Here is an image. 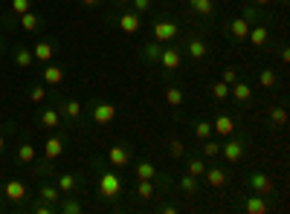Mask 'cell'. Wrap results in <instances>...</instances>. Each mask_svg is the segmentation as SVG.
<instances>
[{
  "label": "cell",
  "mask_w": 290,
  "mask_h": 214,
  "mask_svg": "<svg viewBox=\"0 0 290 214\" xmlns=\"http://www.w3.org/2000/svg\"><path fill=\"white\" fill-rule=\"evenodd\" d=\"M12 9L18 12V15H23V12L32 9V3H29V0H12Z\"/></svg>",
  "instance_id": "obj_40"
},
{
  "label": "cell",
  "mask_w": 290,
  "mask_h": 214,
  "mask_svg": "<svg viewBox=\"0 0 290 214\" xmlns=\"http://www.w3.org/2000/svg\"><path fill=\"white\" fill-rule=\"evenodd\" d=\"M221 81H227L229 87H232V84L238 81V72L232 70V67H227V70H224V75H221Z\"/></svg>",
  "instance_id": "obj_43"
},
{
  "label": "cell",
  "mask_w": 290,
  "mask_h": 214,
  "mask_svg": "<svg viewBox=\"0 0 290 214\" xmlns=\"http://www.w3.org/2000/svg\"><path fill=\"white\" fill-rule=\"evenodd\" d=\"M276 81H279V75H276L273 70H261V72H258V84H261V87L270 90V87H276Z\"/></svg>",
  "instance_id": "obj_32"
},
{
  "label": "cell",
  "mask_w": 290,
  "mask_h": 214,
  "mask_svg": "<svg viewBox=\"0 0 290 214\" xmlns=\"http://www.w3.org/2000/svg\"><path fill=\"white\" fill-rule=\"evenodd\" d=\"M218 153H221V145L212 139H203V156H218Z\"/></svg>",
  "instance_id": "obj_37"
},
{
  "label": "cell",
  "mask_w": 290,
  "mask_h": 214,
  "mask_svg": "<svg viewBox=\"0 0 290 214\" xmlns=\"http://www.w3.org/2000/svg\"><path fill=\"white\" fill-rule=\"evenodd\" d=\"M203 171H206L203 156H195V159H189V165H186V174H191V177H203Z\"/></svg>",
  "instance_id": "obj_30"
},
{
  "label": "cell",
  "mask_w": 290,
  "mask_h": 214,
  "mask_svg": "<svg viewBox=\"0 0 290 214\" xmlns=\"http://www.w3.org/2000/svg\"><path fill=\"white\" fill-rule=\"evenodd\" d=\"M35 211H38V214H50V211H53V203H46V200H44V203L35 205Z\"/></svg>",
  "instance_id": "obj_45"
},
{
  "label": "cell",
  "mask_w": 290,
  "mask_h": 214,
  "mask_svg": "<svg viewBox=\"0 0 290 214\" xmlns=\"http://www.w3.org/2000/svg\"><path fill=\"white\" fill-rule=\"evenodd\" d=\"M61 153H64V139L61 136H50L44 142V156L46 159H58Z\"/></svg>",
  "instance_id": "obj_14"
},
{
  "label": "cell",
  "mask_w": 290,
  "mask_h": 214,
  "mask_svg": "<svg viewBox=\"0 0 290 214\" xmlns=\"http://www.w3.org/2000/svg\"><path fill=\"white\" fill-rule=\"evenodd\" d=\"M212 98H215V101H227L229 98V84L227 81H215V84H212Z\"/></svg>",
  "instance_id": "obj_28"
},
{
  "label": "cell",
  "mask_w": 290,
  "mask_h": 214,
  "mask_svg": "<svg viewBox=\"0 0 290 214\" xmlns=\"http://www.w3.org/2000/svg\"><path fill=\"white\" fill-rule=\"evenodd\" d=\"M20 26H23V32H35V29L41 26V18L29 9V12H23V15H20Z\"/></svg>",
  "instance_id": "obj_22"
},
{
  "label": "cell",
  "mask_w": 290,
  "mask_h": 214,
  "mask_svg": "<svg viewBox=\"0 0 290 214\" xmlns=\"http://www.w3.org/2000/svg\"><path fill=\"white\" fill-rule=\"evenodd\" d=\"M229 98H235L238 104H247V101L253 98V87H250L247 81H235V84L229 87Z\"/></svg>",
  "instance_id": "obj_9"
},
{
  "label": "cell",
  "mask_w": 290,
  "mask_h": 214,
  "mask_svg": "<svg viewBox=\"0 0 290 214\" xmlns=\"http://www.w3.org/2000/svg\"><path fill=\"white\" fill-rule=\"evenodd\" d=\"M189 6L198 12V15H206V18L215 12V3H212V0H189Z\"/></svg>",
  "instance_id": "obj_27"
},
{
  "label": "cell",
  "mask_w": 290,
  "mask_h": 214,
  "mask_svg": "<svg viewBox=\"0 0 290 214\" xmlns=\"http://www.w3.org/2000/svg\"><path fill=\"white\" fill-rule=\"evenodd\" d=\"M32 61H35V58H32V49H23V46H18V49H15V64H18L20 70H27Z\"/></svg>",
  "instance_id": "obj_25"
},
{
  "label": "cell",
  "mask_w": 290,
  "mask_h": 214,
  "mask_svg": "<svg viewBox=\"0 0 290 214\" xmlns=\"http://www.w3.org/2000/svg\"><path fill=\"white\" fill-rule=\"evenodd\" d=\"M270 125L273 127L287 125V110H284V107H270Z\"/></svg>",
  "instance_id": "obj_24"
},
{
  "label": "cell",
  "mask_w": 290,
  "mask_h": 214,
  "mask_svg": "<svg viewBox=\"0 0 290 214\" xmlns=\"http://www.w3.org/2000/svg\"><path fill=\"white\" fill-rule=\"evenodd\" d=\"M84 6H96V3H99V0H82Z\"/></svg>",
  "instance_id": "obj_48"
},
{
  "label": "cell",
  "mask_w": 290,
  "mask_h": 214,
  "mask_svg": "<svg viewBox=\"0 0 290 214\" xmlns=\"http://www.w3.org/2000/svg\"><path fill=\"white\" fill-rule=\"evenodd\" d=\"M38 122H41V127H58L61 125V110H41Z\"/></svg>",
  "instance_id": "obj_20"
},
{
  "label": "cell",
  "mask_w": 290,
  "mask_h": 214,
  "mask_svg": "<svg viewBox=\"0 0 290 214\" xmlns=\"http://www.w3.org/2000/svg\"><path fill=\"white\" fill-rule=\"evenodd\" d=\"M250 26H253V23H250V20L244 18V15H241V18H235V20H229V35L235 38V41H244L247 38V32H250Z\"/></svg>",
  "instance_id": "obj_12"
},
{
  "label": "cell",
  "mask_w": 290,
  "mask_h": 214,
  "mask_svg": "<svg viewBox=\"0 0 290 214\" xmlns=\"http://www.w3.org/2000/svg\"><path fill=\"white\" fill-rule=\"evenodd\" d=\"M134 177L136 179H157V168L148 159H142V162H136L134 165Z\"/></svg>",
  "instance_id": "obj_19"
},
{
  "label": "cell",
  "mask_w": 290,
  "mask_h": 214,
  "mask_svg": "<svg viewBox=\"0 0 290 214\" xmlns=\"http://www.w3.org/2000/svg\"><path fill=\"white\" fill-rule=\"evenodd\" d=\"M29 98H32V101H44V98H46V90L41 87V84H38V87L29 90Z\"/></svg>",
  "instance_id": "obj_42"
},
{
  "label": "cell",
  "mask_w": 290,
  "mask_h": 214,
  "mask_svg": "<svg viewBox=\"0 0 290 214\" xmlns=\"http://www.w3.org/2000/svg\"><path fill=\"white\" fill-rule=\"evenodd\" d=\"M218 156H224L227 162H238L244 156V142L241 139H227V145H221V153Z\"/></svg>",
  "instance_id": "obj_5"
},
{
  "label": "cell",
  "mask_w": 290,
  "mask_h": 214,
  "mask_svg": "<svg viewBox=\"0 0 290 214\" xmlns=\"http://www.w3.org/2000/svg\"><path fill=\"white\" fill-rule=\"evenodd\" d=\"M250 188H253V194H261V197H273V179L267 174H253L250 177Z\"/></svg>",
  "instance_id": "obj_4"
},
{
  "label": "cell",
  "mask_w": 290,
  "mask_h": 214,
  "mask_svg": "<svg viewBox=\"0 0 290 214\" xmlns=\"http://www.w3.org/2000/svg\"><path fill=\"white\" fill-rule=\"evenodd\" d=\"M195 136H198L200 142L209 139V136H212V122H198V125H195Z\"/></svg>",
  "instance_id": "obj_36"
},
{
  "label": "cell",
  "mask_w": 290,
  "mask_h": 214,
  "mask_svg": "<svg viewBox=\"0 0 290 214\" xmlns=\"http://www.w3.org/2000/svg\"><path fill=\"white\" fill-rule=\"evenodd\" d=\"M157 61L163 64L165 70H177V67H180V61H183V55H180V49H160V58H157Z\"/></svg>",
  "instance_id": "obj_10"
},
{
  "label": "cell",
  "mask_w": 290,
  "mask_h": 214,
  "mask_svg": "<svg viewBox=\"0 0 290 214\" xmlns=\"http://www.w3.org/2000/svg\"><path fill=\"white\" fill-rule=\"evenodd\" d=\"M3 194L9 197L12 203H20V200H23V197H27V185H23V182H20V179H9V182H6V185H3Z\"/></svg>",
  "instance_id": "obj_11"
},
{
  "label": "cell",
  "mask_w": 290,
  "mask_h": 214,
  "mask_svg": "<svg viewBox=\"0 0 290 214\" xmlns=\"http://www.w3.org/2000/svg\"><path fill=\"white\" fill-rule=\"evenodd\" d=\"M203 177H206V182L212 188H224V185H227V179H229L224 168H206V171H203Z\"/></svg>",
  "instance_id": "obj_15"
},
{
  "label": "cell",
  "mask_w": 290,
  "mask_h": 214,
  "mask_svg": "<svg viewBox=\"0 0 290 214\" xmlns=\"http://www.w3.org/2000/svg\"><path fill=\"white\" fill-rule=\"evenodd\" d=\"M244 211H250V214H267V211H270V203H267V197L253 194V197L244 203Z\"/></svg>",
  "instance_id": "obj_13"
},
{
  "label": "cell",
  "mask_w": 290,
  "mask_h": 214,
  "mask_svg": "<svg viewBox=\"0 0 290 214\" xmlns=\"http://www.w3.org/2000/svg\"><path fill=\"white\" fill-rule=\"evenodd\" d=\"M139 26H142V23H139V15H136V12H122V15H119V29H122L125 35H136Z\"/></svg>",
  "instance_id": "obj_7"
},
{
  "label": "cell",
  "mask_w": 290,
  "mask_h": 214,
  "mask_svg": "<svg viewBox=\"0 0 290 214\" xmlns=\"http://www.w3.org/2000/svg\"><path fill=\"white\" fill-rule=\"evenodd\" d=\"M61 211H70V214H76V211H82V205L76 203V200H64V203H61Z\"/></svg>",
  "instance_id": "obj_44"
},
{
  "label": "cell",
  "mask_w": 290,
  "mask_h": 214,
  "mask_svg": "<svg viewBox=\"0 0 290 214\" xmlns=\"http://www.w3.org/2000/svg\"><path fill=\"white\" fill-rule=\"evenodd\" d=\"M168 153H172L174 159H180L183 153H186V145H183L180 139H172V151H168Z\"/></svg>",
  "instance_id": "obj_39"
},
{
  "label": "cell",
  "mask_w": 290,
  "mask_h": 214,
  "mask_svg": "<svg viewBox=\"0 0 290 214\" xmlns=\"http://www.w3.org/2000/svg\"><path fill=\"white\" fill-rule=\"evenodd\" d=\"M41 200H46V203H58L61 200V191L58 188H53V185H41Z\"/></svg>",
  "instance_id": "obj_31"
},
{
  "label": "cell",
  "mask_w": 290,
  "mask_h": 214,
  "mask_svg": "<svg viewBox=\"0 0 290 214\" xmlns=\"http://www.w3.org/2000/svg\"><path fill=\"white\" fill-rule=\"evenodd\" d=\"M163 214H177V205H163Z\"/></svg>",
  "instance_id": "obj_46"
},
{
  "label": "cell",
  "mask_w": 290,
  "mask_h": 214,
  "mask_svg": "<svg viewBox=\"0 0 290 214\" xmlns=\"http://www.w3.org/2000/svg\"><path fill=\"white\" fill-rule=\"evenodd\" d=\"M145 58H148V61H157V58H160V44H148L145 46Z\"/></svg>",
  "instance_id": "obj_41"
},
{
  "label": "cell",
  "mask_w": 290,
  "mask_h": 214,
  "mask_svg": "<svg viewBox=\"0 0 290 214\" xmlns=\"http://www.w3.org/2000/svg\"><path fill=\"white\" fill-rule=\"evenodd\" d=\"M0 151H3V136H0Z\"/></svg>",
  "instance_id": "obj_50"
},
{
  "label": "cell",
  "mask_w": 290,
  "mask_h": 214,
  "mask_svg": "<svg viewBox=\"0 0 290 214\" xmlns=\"http://www.w3.org/2000/svg\"><path fill=\"white\" fill-rule=\"evenodd\" d=\"M253 3H255V6H270L273 0H253Z\"/></svg>",
  "instance_id": "obj_47"
},
{
  "label": "cell",
  "mask_w": 290,
  "mask_h": 214,
  "mask_svg": "<svg viewBox=\"0 0 290 214\" xmlns=\"http://www.w3.org/2000/svg\"><path fill=\"white\" fill-rule=\"evenodd\" d=\"M186 49H189V55L195 58V61H203V58H206V52H209V49H206V44H203L200 38H191Z\"/></svg>",
  "instance_id": "obj_21"
},
{
  "label": "cell",
  "mask_w": 290,
  "mask_h": 214,
  "mask_svg": "<svg viewBox=\"0 0 290 214\" xmlns=\"http://www.w3.org/2000/svg\"><path fill=\"white\" fill-rule=\"evenodd\" d=\"M212 133H218V136H232L235 133V119L232 116H218L215 122H212Z\"/></svg>",
  "instance_id": "obj_8"
},
{
  "label": "cell",
  "mask_w": 290,
  "mask_h": 214,
  "mask_svg": "<svg viewBox=\"0 0 290 214\" xmlns=\"http://www.w3.org/2000/svg\"><path fill=\"white\" fill-rule=\"evenodd\" d=\"M136 194L139 200H151L157 194V179H136Z\"/></svg>",
  "instance_id": "obj_17"
},
{
  "label": "cell",
  "mask_w": 290,
  "mask_h": 214,
  "mask_svg": "<svg viewBox=\"0 0 290 214\" xmlns=\"http://www.w3.org/2000/svg\"><path fill=\"white\" fill-rule=\"evenodd\" d=\"M247 41H250L253 46H264L267 41H270V29H267V26H250Z\"/></svg>",
  "instance_id": "obj_16"
},
{
  "label": "cell",
  "mask_w": 290,
  "mask_h": 214,
  "mask_svg": "<svg viewBox=\"0 0 290 214\" xmlns=\"http://www.w3.org/2000/svg\"><path fill=\"white\" fill-rule=\"evenodd\" d=\"M165 101H168L172 107H180L183 104V90L180 87H168L165 90Z\"/></svg>",
  "instance_id": "obj_33"
},
{
  "label": "cell",
  "mask_w": 290,
  "mask_h": 214,
  "mask_svg": "<svg viewBox=\"0 0 290 214\" xmlns=\"http://www.w3.org/2000/svg\"><path fill=\"white\" fill-rule=\"evenodd\" d=\"M99 194L108 197V200H116V197L122 194V179H119L113 171H105L99 177Z\"/></svg>",
  "instance_id": "obj_1"
},
{
  "label": "cell",
  "mask_w": 290,
  "mask_h": 214,
  "mask_svg": "<svg viewBox=\"0 0 290 214\" xmlns=\"http://www.w3.org/2000/svg\"><path fill=\"white\" fill-rule=\"evenodd\" d=\"M58 191H61V194H72V191H76V177H72V174H61V177H58Z\"/></svg>",
  "instance_id": "obj_29"
},
{
  "label": "cell",
  "mask_w": 290,
  "mask_h": 214,
  "mask_svg": "<svg viewBox=\"0 0 290 214\" xmlns=\"http://www.w3.org/2000/svg\"><path fill=\"white\" fill-rule=\"evenodd\" d=\"M154 41L157 44H168V41H174V38L180 35V26L174 23V20H154Z\"/></svg>",
  "instance_id": "obj_2"
},
{
  "label": "cell",
  "mask_w": 290,
  "mask_h": 214,
  "mask_svg": "<svg viewBox=\"0 0 290 214\" xmlns=\"http://www.w3.org/2000/svg\"><path fill=\"white\" fill-rule=\"evenodd\" d=\"M55 55V49H53V44H50V41H38L35 44V49H32V58H35V61H50V58H53Z\"/></svg>",
  "instance_id": "obj_18"
},
{
  "label": "cell",
  "mask_w": 290,
  "mask_h": 214,
  "mask_svg": "<svg viewBox=\"0 0 290 214\" xmlns=\"http://www.w3.org/2000/svg\"><path fill=\"white\" fill-rule=\"evenodd\" d=\"M32 159H35V148H32V145H20L18 148V162L27 165V162H32Z\"/></svg>",
  "instance_id": "obj_34"
},
{
  "label": "cell",
  "mask_w": 290,
  "mask_h": 214,
  "mask_svg": "<svg viewBox=\"0 0 290 214\" xmlns=\"http://www.w3.org/2000/svg\"><path fill=\"white\" fill-rule=\"evenodd\" d=\"M131 6L136 15H145V12H151V0H131Z\"/></svg>",
  "instance_id": "obj_38"
},
{
  "label": "cell",
  "mask_w": 290,
  "mask_h": 214,
  "mask_svg": "<svg viewBox=\"0 0 290 214\" xmlns=\"http://www.w3.org/2000/svg\"><path fill=\"white\" fill-rule=\"evenodd\" d=\"M41 78H44L46 84H61L64 81V67H46V70L41 72Z\"/></svg>",
  "instance_id": "obj_23"
},
{
  "label": "cell",
  "mask_w": 290,
  "mask_h": 214,
  "mask_svg": "<svg viewBox=\"0 0 290 214\" xmlns=\"http://www.w3.org/2000/svg\"><path fill=\"white\" fill-rule=\"evenodd\" d=\"M116 119V107L110 104V101H99V104L93 107V122L96 125H110Z\"/></svg>",
  "instance_id": "obj_3"
},
{
  "label": "cell",
  "mask_w": 290,
  "mask_h": 214,
  "mask_svg": "<svg viewBox=\"0 0 290 214\" xmlns=\"http://www.w3.org/2000/svg\"><path fill=\"white\" fill-rule=\"evenodd\" d=\"M108 162L113 168H128L131 165V151L122 148V145H113V148H108Z\"/></svg>",
  "instance_id": "obj_6"
},
{
  "label": "cell",
  "mask_w": 290,
  "mask_h": 214,
  "mask_svg": "<svg viewBox=\"0 0 290 214\" xmlns=\"http://www.w3.org/2000/svg\"><path fill=\"white\" fill-rule=\"evenodd\" d=\"M61 113L70 119H79L82 116V101H76V98H70V101H64L61 104Z\"/></svg>",
  "instance_id": "obj_26"
},
{
  "label": "cell",
  "mask_w": 290,
  "mask_h": 214,
  "mask_svg": "<svg viewBox=\"0 0 290 214\" xmlns=\"http://www.w3.org/2000/svg\"><path fill=\"white\" fill-rule=\"evenodd\" d=\"M128 3H131V0H116V6H128Z\"/></svg>",
  "instance_id": "obj_49"
},
{
  "label": "cell",
  "mask_w": 290,
  "mask_h": 214,
  "mask_svg": "<svg viewBox=\"0 0 290 214\" xmlns=\"http://www.w3.org/2000/svg\"><path fill=\"white\" fill-rule=\"evenodd\" d=\"M180 188H183V191H189V194H195V191H198V177L183 174V177H180Z\"/></svg>",
  "instance_id": "obj_35"
}]
</instances>
